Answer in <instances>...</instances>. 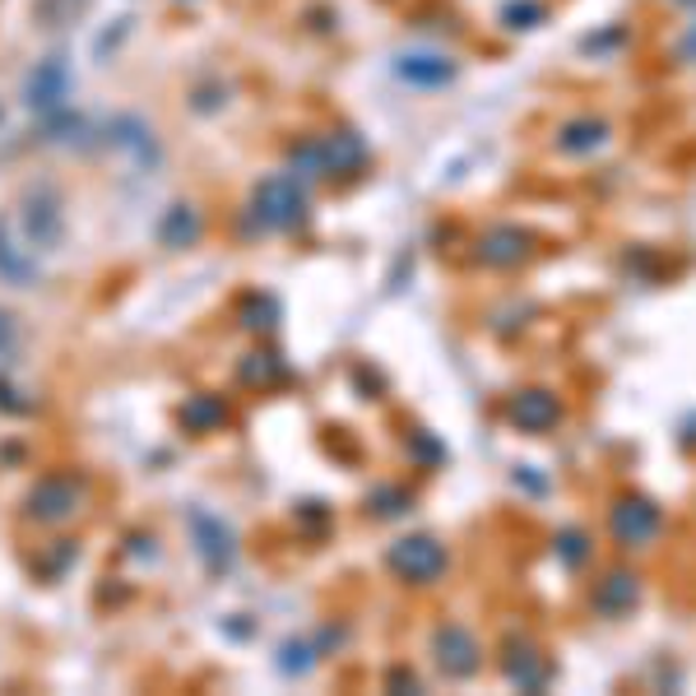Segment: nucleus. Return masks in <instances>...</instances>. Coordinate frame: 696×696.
Listing matches in <instances>:
<instances>
[{
	"label": "nucleus",
	"instance_id": "16",
	"mask_svg": "<svg viewBox=\"0 0 696 696\" xmlns=\"http://www.w3.org/2000/svg\"><path fill=\"white\" fill-rule=\"evenodd\" d=\"M683 51H687V56H696V33H692V37H687V43H683Z\"/></svg>",
	"mask_w": 696,
	"mask_h": 696
},
{
	"label": "nucleus",
	"instance_id": "13",
	"mask_svg": "<svg viewBox=\"0 0 696 696\" xmlns=\"http://www.w3.org/2000/svg\"><path fill=\"white\" fill-rule=\"evenodd\" d=\"M590 553H594V544L580 530H562V534H557V557H562V567H571V571L585 567Z\"/></svg>",
	"mask_w": 696,
	"mask_h": 696
},
{
	"label": "nucleus",
	"instance_id": "9",
	"mask_svg": "<svg viewBox=\"0 0 696 696\" xmlns=\"http://www.w3.org/2000/svg\"><path fill=\"white\" fill-rule=\"evenodd\" d=\"M399 80H409L418 89H441V84H451L455 80V66L446 61V56H437V51H414V56H399Z\"/></svg>",
	"mask_w": 696,
	"mask_h": 696
},
{
	"label": "nucleus",
	"instance_id": "15",
	"mask_svg": "<svg viewBox=\"0 0 696 696\" xmlns=\"http://www.w3.org/2000/svg\"><path fill=\"white\" fill-rule=\"evenodd\" d=\"M507 19H544V5H511Z\"/></svg>",
	"mask_w": 696,
	"mask_h": 696
},
{
	"label": "nucleus",
	"instance_id": "12",
	"mask_svg": "<svg viewBox=\"0 0 696 696\" xmlns=\"http://www.w3.org/2000/svg\"><path fill=\"white\" fill-rule=\"evenodd\" d=\"M0 275L14 279V283H28L33 279V256H28V251H19L5 237V228H0Z\"/></svg>",
	"mask_w": 696,
	"mask_h": 696
},
{
	"label": "nucleus",
	"instance_id": "1",
	"mask_svg": "<svg viewBox=\"0 0 696 696\" xmlns=\"http://www.w3.org/2000/svg\"><path fill=\"white\" fill-rule=\"evenodd\" d=\"M608 530H613V538L623 548H650L654 538H660V530H664V511L654 507L650 497L627 492V497H617L608 507Z\"/></svg>",
	"mask_w": 696,
	"mask_h": 696
},
{
	"label": "nucleus",
	"instance_id": "11",
	"mask_svg": "<svg viewBox=\"0 0 696 696\" xmlns=\"http://www.w3.org/2000/svg\"><path fill=\"white\" fill-rule=\"evenodd\" d=\"M604 140H608V126L594 121V116H585V121L562 126V135H557V149H562V153H594V149H604Z\"/></svg>",
	"mask_w": 696,
	"mask_h": 696
},
{
	"label": "nucleus",
	"instance_id": "10",
	"mask_svg": "<svg viewBox=\"0 0 696 696\" xmlns=\"http://www.w3.org/2000/svg\"><path fill=\"white\" fill-rule=\"evenodd\" d=\"M525 256H530V232H520V228H497L478 242L483 265H520Z\"/></svg>",
	"mask_w": 696,
	"mask_h": 696
},
{
	"label": "nucleus",
	"instance_id": "14",
	"mask_svg": "<svg viewBox=\"0 0 696 696\" xmlns=\"http://www.w3.org/2000/svg\"><path fill=\"white\" fill-rule=\"evenodd\" d=\"M84 10V0H37V19H43V24H70L74 14Z\"/></svg>",
	"mask_w": 696,
	"mask_h": 696
},
{
	"label": "nucleus",
	"instance_id": "5",
	"mask_svg": "<svg viewBox=\"0 0 696 696\" xmlns=\"http://www.w3.org/2000/svg\"><path fill=\"white\" fill-rule=\"evenodd\" d=\"M437 664L451 673V678H469V673L483 664L478 641L464 627H441L437 631Z\"/></svg>",
	"mask_w": 696,
	"mask_h": 696
},
{
	"label": "nucleus",
	"instance_id": "6",
	"mask_svg": "<svg viewBox=\"0 0 696 696\" xmlns=\"http://www.w3.org/2000/svg\"><path fill=\"white\" fill-rule=\"evenodd\" d=\"M511 422L520 432H548L562 422V404H557V395L548 391H520L511 399Z\"/></svg>",
	"mask_w": 696,
	"mask_h": 696
},
{
	"label": "nucleus",
	"instance_id": "2",
	"mask_svg": "<svg viewBox=\"0 0 696 696\" xmlns=\"http://www.w3.org/2000/svg\"><path fill=\"white\" fill-rule=\"evenodd\" d=\"M391 567L404 576V580H418V585H428V580H437L441 571H446V548L437 544V538H399V544L391 548Z\"/></svg>",
	"mask_w": 696,
	"mask_h": 696
},
{
	"label": "nucleus",
	"instance_id": "4",
	"mask_svg": "<svg viewBox=\"0 0 696 696\" xmlns=\"http://www.w3.org/2000/svg\"><path fill=\"white\" fill-rule=\"evenodd\" d=\"M256 205H260V219H265L269 228H293V223L306 214V190H302L293 177H269V182L260 186Z\"/></svg>",
	"mask_w": 696,
	"mask_h": 696
},
{
	"label": "nucleus",
	"instance_id": "3",
	"mask_svg": "<svg viewBox=\"0 0 696 696\" xmlns=\"http://www.w3.org/2000/svg\"><path fill=\"white\" fill-rule=\"evenodd\" d=\"M594 613L604 617H627L636 604H641V576L627 571V567H613L594 580V594H590Z\"/></svg>",
	"mask_w": 696,
	"mask_h": 696
},
{
	"label": "nucleus",
	"instance_id": "8",
	"mask_svg": "<svg viewBox=\"0 0 696 696\" xmlns=\"http://www.w3.org/2000/svg\"><path fill=\"white\" fill-rule=\"evenodd\" d=\"M507 678L525 692H544L548 678H553V664L538 654L530 641H511V654H507Z\"/></svg>",
	"mask_w": 696,
	"mask_h": 696
},
{
	"label": "nucleus",
	"instance_id": "7",
	"mask_svg": "<svg viewBox=\"0 0 696 696\" xmlns=\"http://www.w3.org/2000/svg\"><path fill=\"white\" fill-rule=\"evenodd\" d=\"M66 93H70V70H66L61 56H51V61H43L28 74V107L56 112V107L66 103Z\"/></svg>",
	"mask_w": 696,
	"mask_h": 696
},
{
	"label": "nucleus",
	"instance_id": "17",
	"mask_svg": "<svg viewBox=\"0 0 696 696\" xmlns=\"http://www.w3.org/2000/svg\"><path fill=\"white\" fill-rule=\"evenodd\" d=\"M683 446H696V432H687V437H683Z\"/></svg>",
	"mask_w": 696,
	"mask_h": 696
}]
</instances>
